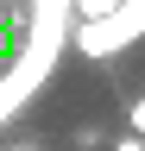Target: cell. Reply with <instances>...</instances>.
Masks as SVG:
<instances>
[{"label":"cell","mask_w":145,"mask_h":151,"mask_svg":"<svg viewBox=\"0 0 145 151\" xmlns=\"http://www.w3.org/2000/svg\"><path fill=\"white\" fill-rule=\"evenodd\" d=\"M114 151H145V139H139V132H126V139H114Z\"/></svg>","instance_id":"obj_3"},{"label":"cell","mask_w":145,"mask_h":151,"mask_svg":"<svg viewBox=\"0 0 145 151\" xmlns=\"http://www.w3.org/2000/svg\"><path fill=\"white\" fill-rule=\"evenodd\" d=\"M120 6H126V0H76V19H82V25H107Z\"/></svg>","instance_id":"obj_1"},{"label":"cell","mask_w":145,"mask_h":151,"mask_svg":"<svg viewBox=\"0 0 145 151\" xmlns=\"http://www.w3.org/2000/svg\"><path fill=\"white\" fill-rule=\"evenodd\" d=\"M0 151H38V145H0Z\"/></svg>","instance_id":"obj_4"},{"label":"cell","mask_w":145,"mask_h":151,"mask_svg":"<svg viewBox=\"0 0 145 151\" xmlns=\"http://www.w3.org/2000/svg\"><path fill=\"white\" fill-rule=\"evenodd\" d=\"M126 120H133V132H139V139H145V94H139V101H133V113H126Z\"/></svg>","instance_id":"obj_2"}]
</instances>
